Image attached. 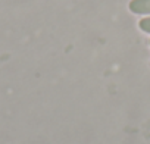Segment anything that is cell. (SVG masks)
<instances>
[{"instance_id": "obj_1", "label": "cell", "mask_w": 150, "mask_h": 144, "mask_svg": "<svg viewBox=\"0 0 150 144\" xmlns=\"http://www.w3.org/2000/svg\"><path fill=\"white\" fill-rule=\"evenodd\" d=\"M129 9L138 15H150V0H132Z\"/></svg>"}, {"instance_id": "obj_2", "label": "cell", "mask_w": 150, "mask_h": 144, "mask_svg": "<svg viewBox=\"0 0 150 144\" xmlns=\"http://www.w3.org/2000/svg\"><path fill=\"white\" fill-rule=\"evenodd\" d=\"M140 28H141L144 32H149V34H150V16L140 21Z\"/></svg>"}]
</instances>
